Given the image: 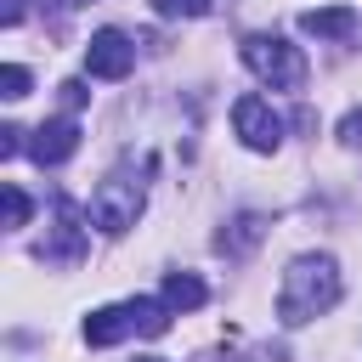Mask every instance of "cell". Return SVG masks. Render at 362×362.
Returning a JSON list of instances; mask_svg holds the SVG:
<instances>
[{
    "mask_svg": "<svg viewBox=\"0 0 362 362\" xmlns=\"http://www.w3.org/2000/svg\"><path fill=\"white\" fill-rule=\"evenodd\" d=\"M0 23L17 28V23H23V0H0Z\"/></svg>",
    "mask_w": 362,
    "mask_h": 362,
    "instance_id": "obj_17",
    "label": "cell"
},
{
    "mask_svg": "<svg viewBox=\"0 0 362 362\" xmlns=\"http://www.w3.org/2000/svg\"><path fill=\"white\" fill-rule=\"evenodd\" d=\"M62 6H85V0H62Z\"/></svg>",
    "mask_w": 362,
    "mask_h": 362,
    "instance_id": "obj_20",
    "label": "cell"
},
{
    "mask_svg": "<svg viewBox=\"0 0 362 362\" xmlns=\"http://www.w3.org/2000/svg\"><path fill=\"white\" fill-rule=\"evenodd\" d=\"M124 334H141L136 300H119V305H102V311L85 317V339H90V345H119Z\"/></svg>",
    "mask_w": 362,
    "mask_h": 362,
    "instance_id": "obj_7",
    "label": "cell"
},
{
    "mask_svg": "<svg viewBox=\"0 0 362 362\" xmlns=\"http://www.w3.org/2000/svg\"><path fill=\"white\" fill-rule=\"evenodd\" d=\"M62 102H68V107H79V102H85V85H79V79H68V85H62Z\"/></svg>",
    "mask_w": 362,
    "mask_h": 362,
    "instance_id": "obj_18",
    "label": "cell"
},
{
    "mask_svg": "<svg viewBox=\"0 0 362 362\" xmlns=\"http://www.w3.org/2000/svg\"><path fill=\"white\" fill-rule=\"evenodd\" d=\"M0 96H11V102L28 96V68H23V62H6V68H0Z\"/></svg>",
    "mask_w": 362,
    "mask_h": 362,
    "instance_id": "obj_12",
    "label": "cell"
},
{
    "mask_svg": "<svg viewBox=\"0 0 362 362\" xmlns=\"http://www.w3.org/2000/svg\"><path fill=\"white\" fill-rule=\"evenodd\" d=\"M79 249H85V232H79L74 209H68V204H57V238H51L40 255H45V260H79Z\"/></svg>",
    "mask_w": 362,
    "mask_h": 362,
    "instance_id": "obj_9",
    "label": "cell"
},
{
    "mask_svg": "<svg viewBox=\"0 0 362 362\" xmlns=\"http://www.w3.org/2000/svg\"><path fill=\"white\" fill-rule=\"evenodd\" d=\"M0 204H6V226L17 232V226L28 221V192H23V187H6V192H0Z\"/></svg>",
    "mask_w": 362,
    "mask_h": 362,
    "instance_id": "obj_13",
    "label": "cell"
},
{
    "mask_svg": "<svg viewBox=\"0 0 362 362\" xmlns=\"http://www.w3.org/2000/svg\"><path fill=\"white\" fill-rule=\"evenodd\" d=\"M130 68H136V45L119 28H96L90 45H85V74L90 79H124Z\"/></svg>",
    "mask_w": 362,
    "mask_h": 362,
    "instance_id": "obj_5",
    "label": "cell"
},
{
    "mask_svg": "<svg viewBox=\"0 0 362 362\" xmlns=\"http://www.w3.org/2000/svg\"><path fill=\"white\" fill-rule=\"evenodd\" d=\"M243 68H249L255 79H266L272 90H300V85H305V57H300V45H288V40H277V34H249V40H243Z\"/></svg>",
    "mask_w": 362,
    "mask_h": 362,
    "instance_id": "obj_3",
    "label": "cell"
},
{
    "mask_svg": "<svg viewBox=\"0 0 362 362\" xmlns=\"http://www.w3.org/2000/svg\"><path fill=\"white\" fill-rule=\"evenodd\" d=\"M339 294H345V283H339L334 255H300V260L283 272V288H277V317H283L288 328H300V322H311V317L334 311V305H339Z\"/></svg>",
    "mask_w": 362,
    "mask_h": 362,
    "instance_id": "obj_1",
    "label": "cell"
},
{
    "mask_svg": "<svg viewBox=\"0 0 362 362\" xmlns=\"http://www.w3.org/2000/svg\"><path fill=\"white\" fill-rule=\"evenodd\" d=\"M17 153H23V130L6 124V130H0V158H17Z\"/></svg>",
    "mask_w": 362,
    "mask_h": 362,
    "instance_id": "obj_16",
    "label": "cell"
},
{
    "mask_svg": "<svg viewBox=\"0 0 362 362\" xmlns=\"http://www.w3.org/2000/svg\"><path fill=\"white\" fill-rule=\"evenodd\" d=\"M339 141H351V147H362V107H351V113L339 119Z\"/></svg>",
    "mask_w": 362,
    "mask_h": 362,
    "instance_id": "obj_15",
    "label": "cell"
},
{
    "mask_svg": "<svg viewBox=\"0 0 362 362\" xmlns=\"http://www.w3.org/2000/svg\"><path fill=\"white\" fill-rule=\"evenodd\" d=\"M232 226H238V232H221V238H215L226 255H232V249H249V243H260V232H266V221H260V215H243V221H232Z\"/></svg>",
    "mask_w": 362,
    "mask_h": 362,
    "instance_id": "obj_11",
    "label": "cell"
},
{
    "mask_svg": "<svg viewBox=\"0 0 362 362\" xmlns=\"http://www.w3.org/2000/svg\"><path fill=\"white\" fill-rule=\"evenodd\" d=\"M79 153V124L74 119H45L40 130H34V141H28V158L34 164H62V158H74Z\"/></svg>",
    "mask_w": 362,
    "mask_h": 362,
    "instance_id": "obj_6",
    "label": "cell"
},
{
    "mask_svg": "<svg viewBox=\"0 0 362 362\" xmlns=\"http://www.w3.org/2000/svg\"><path fill=\"white\" fill-rule=\"evenodd\" d=\"M204 300H209V288H204L192 272H170V277H164V305H170V311H198Z\"/></svg>",
    "mask_w": 362,
    "mask_h": 362,
    "instance_id": "obj_10",
    "label": "cell"
},
{
    "mask_svg": "<svg viewBox=\"0 0 362 362\" xmlns=\"http://www.w3.org/2000/svg\"><path fill=\"white\" fill-rule=\"evenodd\" d=\"M300 28H305V34H317V40H345V34H356V11H351V6L300 11Z\"/></svg>",
    "mask_w": 362,
    "mask_h": 362,
    "instance_id": "obj_8",
    "label": "cell"
},
{
    "mask_svg": "<svg viewBox=\"0 0 362 362\" xmlns=\"http://www.w3.org/2000/svg\"><path fill=\"white\" fill-rule=\"evenodd\" d=\"M153 11L158 17H204L209 0H153Z\"/></svg>",
    "mask_w": 362,
    "mask_h": 362,
    "instance_id": "obj_14",
    "label": "cell"
},
{
    "mask_svg": "<svg viewBox=\"0 0 362 362\" xmlns=\"http://www.w3.org/2000/svg\"><path fill=\"white\" fill-rule=\"evenodd\" d=\"M136 362H164V356H136Z\"/></svg>",
    "mask_w": 362,
    "mask_h": 362,
    "instance_id": "obj_19",
    "label": "cell"
},
{
    "mask_svg": "<svg viewBox=\"0 0 362 362\" xmlns=\"http://www.w3.org/2000/svg\"><path fill=\"white\" fill-rule=\"evenodd\" d=\"M153 170V164H147ZM141 170V175H147ZM136 170H113L96 192H90V221L107 232V238H119V232H130L136 226V215H141V204H147V181H141Z\"/></svg>",
    "mask_w": 362,
    "mask_h": 362,
    "instance_id": "obj_2",
    "label": "cell"
},
{
    "mask_svg": "<svg viewBox=\"0 0 362 362\" xmlns=\"http://www.w3.org/2000/svg\"><path fill=\"white\" fill-rule=\"evenodd\" d=\"M232 130H238L243 147H255V153H277V147H283V119L272 113L266 96H238V102H232Z\"/></svg>",
    "mask_w": 362,
    "mask_h": 362,
    "instance_id": "obj_4",
    "label": "cell"
},
{
    "mask_svg": "<svg viewBox=\"0 0 362 362\" xmlns=\"http://www.w3.org/2000/svg\"><path fill=\"white\" fill-rule=\"evenodd\" d=\"M226 362H243V356H226Z\"/></svg>",
    "mask_w": 362,
    "mask_h": 362,
    "instance_id": "obj_21",
    "label": "cell"
}]
</instances>
